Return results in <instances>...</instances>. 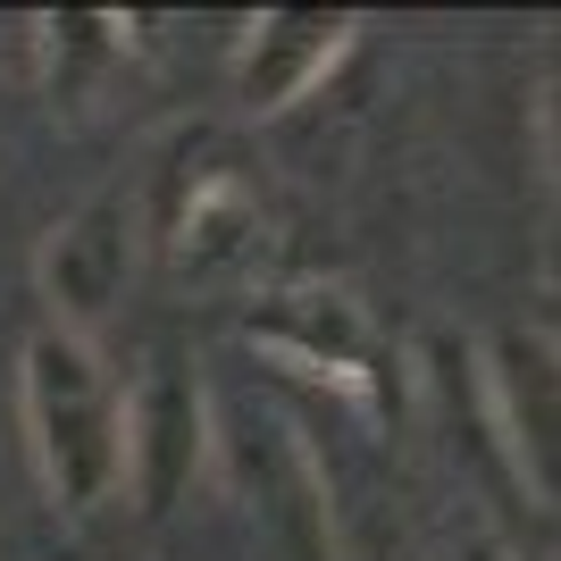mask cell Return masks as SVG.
I'll return each instance as SVG.
<instances>
[{"label": "cell", "instance_id": "obj_1", "mask_svg": "<svg viewBox=\"0 0 561 561\" xmlns=\"http://www.w3.org/2000/svg\"><path fill=\"white\" fill-rule=\"evenodd\" d=\"M18 420L50 512H101L126 494V386L110 377L101 344L43 328L18 352Z\"/></svg>", "mask_w": 561, "mask_h": 561}, {"label": "cell", "instance_id": "obj_6", "mask_svg": "<svg viewBox=\"0 0 561 561\" xmlns=\"http://www.w3.org/2000/svg\"><path fill=\"white\" fill-rule=\"evenodd\" d=\"M210 461V394L176 352H151L142 377L126 386V494L135 512H176L185 486Z\"/></svg>", "mask_w": 561, "mask_h": 561}, {"label": "cell", "instance_id": "obj_9", "mask_svg": "<svg viewBox=\"0 0 561 561\" xmlns=\"http://www.w3.org/2000/svg\"><path fill=\"white\" fill-rule=\"evenodd\" d=\"M537 160H545V193H553V227H561V50L545 59V84H537Z\"/></svg>", "mask_w": 561, "mask_h": 561}, {"label": "cell", "instance_id": "obj_2", "mask_svg": "<svg viewBox=\"0 0 561 561\" xmlns=\"http://www.w3.org/2000/svg\"><path fill=\"white\" fill-rule=\"evenodd\" d=\"M135 210L185 285H243L268 252V210L210 126H185L168 142L160 176H151V193H135Z\"/></svg>", "mask_w": 561, "mask_h": 561}, {"label": "cell", "instance_id": "obj_4", "mask_svg": "<svg viewBox=\"0 0 561 561\" xmlns=\"http://www.w3.org/2000/svg\"><path fill=\"white\" fill-rule=\"evenodd\" d=\"M243 335H252L268 360H285L294 377H319V386H335L344 402H386V344H377L369 310L352 302L344 285H277V294H260L252 319H243Z\"/></svg>", "mask_w": 561, "mask_h": 561}, {"label": "cell", "instance_id": "obj_10", "mask_svg": "<svg viewBox=\"0 0 561 561\" xmlns=\"http://www.w3.org/2000/svg\"><path fill=\"white\" fill-rule=\"evenodd\" d=\"M461 561H512V553H503V545H494V537H478V545H469Z\"/></svg>", "mask_w": 561, "mask_h": 561}, {"label": "cell", "instance_id": "obj_8", "mask_svg": "<svg viewBox=\"0 0 561 561\" xmlns=\"http://www.w3.org/2000/svg\"><path fill=\"white\" fill-rule=\"evenodd\" d=\"M34 50H43L50 110H93L117 84V68L135 59V25L110 9H59V18H34Z\"/></svg>", "mask_w": 561, "mask_h": 561}, {"label": "cell", "instance_id": "obj_5", "mask_svg": "<svg viewBox=\"0 0 561 561\" xmlns=\"http://www.w3.org/2000/svg\"><path fill=\"white\" fill-rule=\"evenodd\" d=\"M135 252H142L135 193H93V202H76V210L43 234V252H34L50 328H68V335L93 344V328L126 302V285H135Z\"/></svg>", "mask_w": 561, "mask_h": 561}, {"label": "cell", "instance_id": "obj_7", "mask_svg": "<svg viewBox=\"0 0 561 561\" xmlns=\"http://www.w3.org/2000/svg\"><path fill=\"white\" fill-rule=\"evenodd\" d=\"M352 34H360L352 9H268V18H252L243 43H234V68H227L234 101H243L252 117L310 101L319 84H328V68L344 59Z\"/></svg>", "mask_w": 561, "mask_h": 561}, {"label": "cell", "instance_id": "obj_3", "mask_svg": "<svg viewBox=\"0 0 561 561\" xmlns=\"http://www.w3.org/2000/svg\"><path fill=\"white\" fill-rule=\"evenodd\" d=\"M478 411L512 478L545 512H561V335L545 319H503L478 344Z\"/></svg>", "mask_w": 561, "mask_h": 561}]
</instances>
